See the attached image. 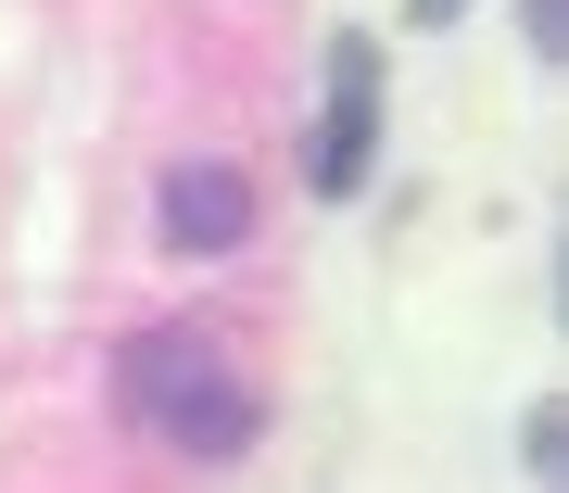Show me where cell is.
I'll return each instance as SVG.
<instances>
[{
    "instance_id": "obj_2",
    "label": "cell",
    "mask_w": 569,
    "mask_h": 493,
    "mask_svg": "<svg viewBox=\"0 0 569 493\" xmlns=\"http://www.w3.org/2000/svg\"><path fill=\"white\" fill-rule=\"evenodd\" d=\"M367 164H380V39L342 26V39H329V114L305 140V178H317V203H355Z\"/></svg>"
},
{
    "instance_id": "obj_4",
    "label": "cell",
    "mask_w": 569,
    "mask_h": 493,
    "mask_svg": "<svg viewBox=\"0 0 569 493\" xmlns=\"http://www.w3.org/2000/svg\"><path fill=\"white\" fill-rule=\"evenodd\" d=\"M253 431H266V405H253V380H241V368H216V380L190 392L178 417H164V443H178V455H203V469L253 455Z\"/></svg>"
},
{
    "instance_id": "obj_1",
    "label": "cell",
    "mask_w": 569,
    "mask_h": 493,
    "mask_svg": "<svg viewBox=\"0 0 569 493\" xmlns=\"http://www.w3.org/2000/svg\"><path fill=\"white\" fill-rule=\"evenodd\" d=\"M253 164H228V152H178L152 178V241L164 253H190V266H228V253H253Z\"/></svg>"
},
{
    "instance_id": "obj_6",
    "label": "cell",
    "mask_w": 569,
    "mask_h": 493,
    "mask_svg": "<svg viewBox=\"0 0 569 493\" xmlns=\"http://www.w3.org/2000/svg\"><path fill=\"white\" fill-rule=\"evenodd\" d=\"M406 26H456V0H406Z\"/></svg>"
},
{
    "instance_id": "obj_3",
    "label": "cell",
    "mask_w": 569,
    "mask_h": 493,
    "mask_svg": "<svg viewBox=\"0 0 569 493\" xmlns=\"http://www.w3.org/2000/svg\"><path fill=\"white\" fill-rule=\"evenodd\" d=\"M203 380H216V342L190 316H164V329H140V342L114 354V417H127V431H164Z\"/></svg>"
},
{
    "instance_id": "obj_5",
    "label": "cell",
    "mask_w": 569,
    "mask_h": 493,
    "mask_svg": "<svg viewBox=\"0 0 569 493\" xmlns=\"http://www.w3.org/2000/svg\"><path fill=\"white\" fill-rule=\"evenodd\" d=\"M519 26H531V51H557V39H569V0H531Z\"/></svg>"
}]
</instances>
